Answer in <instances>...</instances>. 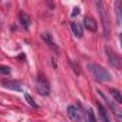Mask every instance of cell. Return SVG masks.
<instances>
[{"label":"cell","mask_w":122,"mask_h":122,"mask_svg":"<svg viewBox=\"0 0 122 122\" xmlns=\"http://www.w3.org/2000/svg\"><path fill=\"white\" fill-rule=\"evenodd\" d=\"M88 68H89L91 73L95 76V79H96L98 82H108V81L112 79V75H111L105 68H102V66H99V65H96V63H89Z\"/></svg>","instance_id":"6da1fadb"},{"label":"cell","mask_w":122,"mask_h":122,"mask_svg":"<svg viewBox=\"0 0 122 122\" xmlns=\"http://www.w3.org/2000/svg\"><path fill=\"white\" fill-rule=\"evenodd\" d=\"M68 116L72 122H86V115L79 103L71 105L68 108Z\"/></svg>","instance_id":"7a4b0ae2"},{"label":"cell","mask_w":122,"mask_h":122,"mask_svg":"<svg viewBox=\"0 0 122 122\" xmlns=\"http://www.w3.org/2000/svg\"><path fill=\"white\" fill-rule=\"evenodd\" d=\"M36 88H37V92L42 96H49L50 95V85H49L47 79L45 76H42V75H39V78H37Z\"/></svg>","instance_id":"3957f363"},{"label":"cell","mask_w":122,"mask_h":122,"mask_svg":"<svg viewBox=\"0 0 122 122\" xmlns=\"http://www.w3.org/2000/svg\"><path fill=\"white\" fill-rule=\"evenodd\" d=\"M96 5V7H98V12H99V15H101V17H102V25H103V29H105V36H108L109 35V22H108V16H106V9H105V5L102 3V2H98L95 3Z\"/></svg>","instance_id":"277c9868"},{"label":"cell","mask_w":122,"mask_h":122,"mask_svg":"<svg viewBox=\"0 0 122 122\" xmlns=\"http://www.w3.org/2000/svg\"><path fill=\"white\" fill-rule=\"evenodd\" d=\"M83 26H85V29L89 30V32H96V30H98V23H96L95 19H92L91 16H86V17L83 19Z\"/></svg>","instance_id":"5b68a950"},{"label":"cell","mask_w":122,"mask_h":122,"mask_svg":"<svg viewBox=\"0 0 122 122\" xmlns=\"http://www.w3.org/2000/svg\"><path fill=\"white\" fill-rule=\"evenodd\" d=\"M2 85L5 88H7V89L16 91V92H22V85H20L19 81H7V82H3Z\"/></svg>","instance_id":"8992f818"},{"label":"cell","mask_w":122,"mask_h":122,"mask_svg":"<svg viewBox=\"0 0 122 122\" xmlns=\"http://www.w3.org/2000/svg\"><path fill=\"white\" fill-rule=\"evenodd\" d=\"M71 29H72L73 35H75L78 39H82V36H83V29H82V25H81V23L72 22V23H71Z\"/></svg>","instance_id":"52a82bcc"},{"label":"cell","mask_w":122,"mask_h":122,"mask_svg":"<svg viewBox=\"0 0 122 122\" xmlns=\"http://www.w3.org/2000/svg\"><path fill=\"white\" fill-rule=\"evenodd\" d=\"M19 19H20V23H22V26H23L25 29H30V25H32L30 16H27L25 12H22L20 16H19Z\"/></svg>","instance_id":"ba28073f"},{"label":"cell","mask_w":122,"mask_h":122,"mask_svg":"<svg viewBox=\"0 0 122 122\" xmlns=\"http://www.w3.org/2000/svg\"><path fill=\"white\" fill-rule=\"evenodd\" d=\"M106 53L109 55V62H111V65L113 66V68H116V69H119V57L112 52V50H106Z\"/></svg>","instance_id":"9c48e42d"},{"label":"cell","mask_w":122,"mask_h":122,"mask_svg":"<svg viewBox=\"0 0 122 122\" xmlns=\"http://www.w3.org/2000/svg\"><path fill=\"white\" fill-rule=\"evenodd\" d=\"M42 39L45 40V43L49 46V47H52V49H55V50H57V46H56V43H55V40H53V37L49 35V33H43L42 35Z\"/></svg>","instance_id":"30bf717a"},{"label":"cell","mask_w":122,"mask_h":122,"mask_svg":"<svg viewBox=\"0 0 122 122\" xmlns=\"http://www.w3.org/2000/svg\"><path fill=\"white\" fill-rule=\"evenodd\" d=\"M98 111H99V118H101L102 122H111L109 121V116H108V112H106V109L103 108V105L101 102L98 103Z\"/></svg>","instance_id":"8fae6325"},{"label":"cell","mask_w":122,"mask_h":122,"mask_svg":"<svg viewBox=\"0 0 122 122\" xmlns=\"http://www.w3.org/2000/svg\"><path fill=\"white\" fill-rule=\"evenodd\" d=\"M111 95L115 98V101H116V103H118V105H121V103H122V96H121V93H119V91H118V89H111Z\"/></svg>","instance_id":"7c38bea8"},{"label":"cell","mask_w":122,"mask_h":122,"mask_svg":"<svg viewBox=\"0 0 122 122\" xmlns=\"http://www.w3.org/2000/svg\"><path fill=\"white\" fill-rule=\"evenodd\" d=\"M86 122H96V116H95V113H93L92 109H89L86 112Z\"/></svg>","instance_id":"4fadbf2b"},{"label":"cell","mask_w":122,"mask_h":122,"mask_svg":"<svg viewBox=\"0 0 122 122\" xmlns=\"http://www.w3.org/2000/svg\"><path fill=\"white\" fill-rule=\"evenodd\" d=\"M25 99L29 102V105H30V106H33V108H37V103L35 102V99H33V98H32L29 93H25Z\"/></svg>","instance_id":"5bb4252c"},{"label":"cell","mask_w":122,"mask_h":122,"mask_svg":"<svg viewBox=\"0 0 122 122\" xmlns=\"http://www.w3.org/2000/svg\"><path fill=\"white\" fill-rule=\"evenodd\" d=\"M116 19H118V25H121V3L116 2Z\"/></svg>","instance_id":"9a60e30c"},{"label":"cell","mask_w":122,"mask_h":122,"mask_svg":"<svg viewBox=\"0 0 122 122\" xmlns=\"http://www.w3.org/2000/svg\"><path fill=\"white\" fill-rule=\"evenodd\" d=\"M10 73V68L7 66H0V75H9Z\"/></svg>","instance_id":"2e32d148"},{"label":"cell","mask_w":122,"mask_h":122,"mask_svg":"<svg viewBox=\"0 0 122 122\" xmlns=\"http://www.w3.org/2000/svg\"><path fill=\"white\" fill-rule=\"evenodd\" d=\"M81 13V10H79V7H76V9H73V12H72V16H78Z\"/></svg>","instance_id":"e0dca14e"}]
</instances>
